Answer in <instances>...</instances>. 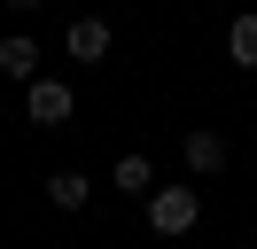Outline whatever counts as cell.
Masks as SVG:
<instances>
[{
	"mask_svg": "<svg viewBox=\"0 0 257 249\" xmlns=\"http://www.w3.org/2000/svg\"><path fill=\"white\" fill-rule=\"evenodd\" d=\"M24 117H32L39 133L70 125L78 117V86H70V78H32V86H24Z\"/></svg>",
	"mask_w": 257,
	"mask_h": 249,
	"instance_id": "2",
	"label": "cell"
},
{
	"mask_svg": "<svg viewBox=\"0 0 257 249\" xmlns=\"http://www.w3.org/2000/svg\"><path fill=\"white\" fill-rule=\"evenodd\" d=\"M0 70L16 78V86L39 78V39H32V31H8V39H0Z\"/></svg>",
	"mask_w": 257,
	"mask_h": 249,
	"instance_id": "5",
	"label": "cell"
},
{
	"mask_svg": "<svg viewBox=\"0 0 257 249\" xmlns=\"http://www.w3.org/2000/svg\"><path fill=\"white\" fill-rule=\"evenodd\" d=\"M109 47H117L109 16H70V24H63V55L78 62V70H94V62H109Z\"/></svg>",
	"mask_w": 257,
	"mask_h": 249,
	"instance_id": "3",
	"label": "cell"
},
{
	"mask_svg": "<svg viewBox=\"0 0 257 249\" xmlns=\"http://www.w3.org/2000/svg\"><path fill=\"white\" fill-rule=\"evenodd\" d=\"M226 62H234V70H257V8H234V24H226Z\"/></svg>",
	"mask_w": 257,
	"mask_h": 249,
	"instance_id": "7",
	"label": "cell"
},
{
	"mask_svg": "<svg viewBox=\"0 0 257 249\" xmlns=\"http://www.w3.org/2000/svg\"><path fill=\"white\" fill-rule=\"evenodd\" d=\"M195 218H203V187H156L148 195V233H164V241H179V233H195Z\"/></svg>",
	"mask_w": 257,
	"mask_h": 249,
	"instance_id": "1",
	"label": "cell"
},
{
	"mask_svg": "<svg viewBox=\"0 0 257 249\" xmlns=\"http://www.w3.org/2000/svg\"><path fill=\"white\" fill-rule=\"evenodd\" d=\"M125 195H156V164H148V148H133V156H117V171H109Z\"/></svg>",
	"mask_w": 257,
	"mask_h": 249,
	"instance_id": "8",
	"label": "cell"
},
{
	"mask_svg": "<svg viewBox=\"0 0 257 249\" xmlns=\"http://www.w3.org/2000/svg\"><path fill=\"white\" fill-rule=\"evenodd\" d=\"M39 195H47L63 218H78V210H86V195H94V179H86V171H47V187H39Z\"/></svg>",
	"mask_w": 257,
	"mask_h": 249,
	"instance_id": "6",
	"label": "cell"
},
{
	"mask_svg": "<svg viewBox=\"0 0 257 249\" xmlns=\"http://www.w3.org/2000/svg\"><path fill=\"white\" fill-rule=\"evenodd\" d=\"M226 156H234V148H226V133H179V164H187L195 179H218Z\"/></svg>",
	"mask_w": 257,
	"mask_h": 249,
	"instance_id": "4",
	"label": "cell"
},
{
	"mask_svg": "<svg viewBox=\"0 0 257 249\" xmlns=\"http://www.w3.org/2000/svg\"><path fill=\"white\" fill-rule=\"evenodd\" d=\"M8 8H47V0H8Z\"/></svg>",
	"mask_w": 257,
	"mask_h": 249,
	"instance_id": "9",
	"label": "cell"
}]
</instances>
